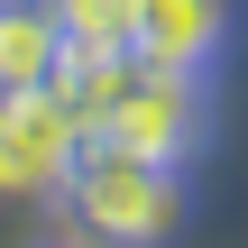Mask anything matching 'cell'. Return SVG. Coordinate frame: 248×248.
I'll return each mask as SVG.
<instances>
[{
    "mask_svg": "<svg viewBox=\"0 0 248 248\" xmlns=\"http://www.w3.org/2000/svg\"><path fill=\"white\" fill-rule=\"evenodd\" d=\"M74 74V37L55 0H0V92H37Z\"/></svg>",
    "mask_w": 248,
    "mask_h": 248,
    "instance_id": "5b68a950",
    "label": "cell"
},
{
    "mask_svg": "<svg viewBox=\"0 0 248 248\" xmlns=\"http://www.w3.org/2000/svg\"><path fill=\"white\" fill-rule=\"evenodd\" d=\"M239 46V0H129V55L166 74H221Z\"/></svg>",
    "mask_w": 248,
    "mask_h": 248,
    "instance_id": "277c9868",
    "label": "cell"
},
{
    "mask_svg": "<svg viewBox=\"0 0 248 248\" xmlns=\"http://www.w3.org/2000/svg\"><path fill=\"white\" fill-rule=\"evenodd\" d=\"M74 248H83V239H74Z\"/></svg>",
    "mask_w": 248,
    "mask_h": 248,
    "instance_id": "52a82bcc",
    "label": "cell"
},
{
    "mask_svg": "<svg viewBox=\"0 0 248 248\" xmlns=\"http://www.w3.org/2000/svg\"><path fill=\"white\" fill-rule=\"evenodd\" d=\"M64 92L83 101L92 138L110 147H138V156H166V166H193L212 138H221V110H212V74H166L147 55H74Z\"/></svg>",
    "mask_w": 248,
    "mask_h": 248,
    "instance_id": "6da1fadb",
    "label": "cell"
},
{
    "mask_svg": "<svg viewBox=\"0 0 248 248\" xmlns=\"http://www.w3.org/2000/svg\"><path fill=\"white\" fill-rule=\"evenodd\" d=\"M92 147V120L64 83L37 92H0V193L18 202H55V184L74 175V156Z\"/></svg>",
    "mask_w": 248,
    "mask_h": 248,
    "instance_id": "3957f363",
    "label": "cell"
},
{
    "mask_svg": "<svg viewBox=\"0 0 248 248\" xmlns=\"http://www.w3.org/2000/svg\"><path fill=\"white\" fill-rule=\"evenodd\" d=\"M193 166H166V156H138V147H110L92 138L74 156V175L55 184V212L83 248H175V230L193 221Z\"/></svg>",
    "mask_w": 248,
    "mask_h": 248,
    "instance_id": "7a4b0ae2",
    "label": "cell"
},
{
    "mask_svg": "<svg viewBox=\"0 0 248 248\" xmlns=\"http://www.w3.org/2000/svg\"><path fill=\"white\" fill-rule=\"evenodd\" d=\"M55 18H64L74 55H120L129 46V0H55Z\"/></svg>",
    "mask_w": 248,
    "mask_h": 248,
    "instance_id": "8992f818",
    "label": "cell"
}]
</instances>
